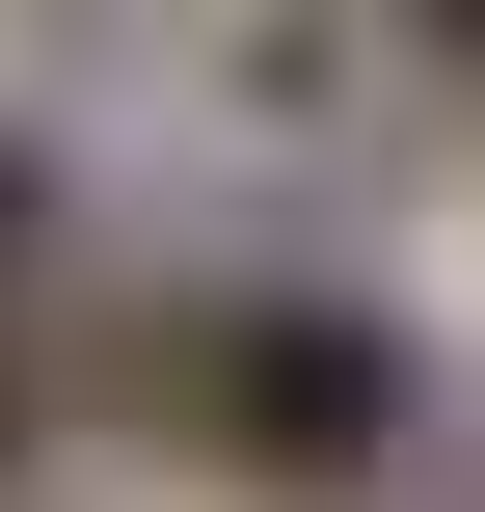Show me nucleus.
Wrapping results in <instances>:
<instances>
[{"instance_id": "1", "label": "nucleus", "mask_w": 485, "mask_h": 512, "mask_svg": "<svg viewBox=\"0 0 485 512\" xmlns=\"http://www.w3.org/2000/svg\"><path fill=\"white\" fill-rule=\"evenodd\" d=\"M135 405H162L216 486H378L432 378H405V324H378V297L243 270V297H162V324H135Z\"/></svg>"}, {"instance_id": "2", "label": "nucleus", "mask_w": 485, "mask_h": 512, "mask_svg": "<svg viewBox=\"0 0 485 512\" xmlns=\"http://www.w3.org/2000/svg\"><path fill=\"white\" fill-rule=\"evenodd\" d=\"M27 405H54V378H27V351H0V459H27Z\"/></svg>"}]
</instances>
